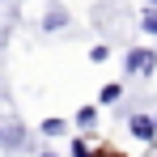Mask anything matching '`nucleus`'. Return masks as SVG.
Segmentation results:
<instances>
[{
  "label": "nucleus",
  "mask_w": 157,
  "mask_h": 157,
  "mask_svg": "<svg viewBox=\"0 0 157 157\" xmlns=\"http://www.w3.org/2000/svg\"><path fill=\"white\" fill-rule=\"evenodd\" d=\"M0 149H26V128L13 110H0Z\"/></svg>",
  "instance_id": "nucleus-1"
},
{
  "label": "nucleus",
  "mask_w": 157,
  "mask_h": 157,
  "mask_svg": "<svg viewBox=\"0 0 157 157\" xmlns=\"http://www.w3.org/2000/svg\"><path fill=\"white\" fill-rule=\"evenodd\" d=\"M157 68V55L149 51V47H136V51H128V59H123V72L128 77H144V72H153Z\"/></svg>",
  "instance_id": "nucleus-2"
},
{
  "label": "nucleus",
  "mask_w": 157,
  "mask_h": 157,
  "mask_svg": "<svg viewBox=\"0 0 157 157\" xmlns=\"http://www.w3.org/2000/svg\"><path fill=\"white\" fill-rule=\"evenodd\" d=\"M132 132H136L140 140H153V136H157V123L149 119V115H132Z\"/></svg>",
  "instance_id": "nucleus-3"
},
{
  "label": "nucleus",
  "mask_w": 157,
  "mask_h": 157,
  "mask_svg": "<svg viewBox=\"0 0 157 157\" xmlns=\"http://www.w3.org/2000/svg\"><path fill=\"white\" fill-rule=\"evenodd\" d=\"M64 26H68V13H64V9H51V13L43 17V30H64Z\"/></svg>",
  "instance_id": "nucleus-4"
},
{
  "label": "nucleus",
  "mask_w": 157,
  "mask_h": 157,
  "mask_svg": "<svg viewBox=\"0 0 157 157\" xmlns=\"http://www.w3.org/2000/svg\"><path fill=\"white\" fill-rule=\"evenodd\" d=\"M77 123H81V128H94V123H98V110H94V106H81V110H77Z\"/></svg>",
  "instance_id": "nucleus-5"
},
{
  "label": "nucleus",
  "mask_w": 157,
  "mask_h": 157,
  "mask_svg": "<svg viewBox=\"0 0 157 157\" xmlns=\"http://www.w3.org/2000/svg\"><path fill=\"white\" fill-rule=\"evenodd\" d=\"M43 132H47V136H59V132H64V119H47Z\"/></svg>",
  "instance_id": "nucleus-6"
},
{
  "label": "nucleus",
  "mask_w": 157,
  "mask_h": 157,
  "mask_svg": "<svg viewBox=\"0 0 157 157\" xmlns=\"http://www.w3.org/2000/svg\"><path fill=\"white\" fill-rule=\"evenodd\" d=\"M119 94H123L119 85H106V89H102V102H119Z\"/></svg>",
  "instance_id": "nucleus-7"
},
{
  "label": "nucleus",
  "mask_w": 157,
  "mask_h": 157,
  "mask_svg": "<svg viewBox=\"0 0 157 157\" xmlns=\"http://www.w3.org/2000/svg\"><path fill=\"white\" fill-rule=\"evenodd\" d=\"M140 26L149 30V34H157V13H144V21H140Z\"/></svg>",
  "instance_id": "nucleus-8"
},
{
  "label": "nucleus",
  "mask_w": 157,
  "mask_h": 157,
  "mask_svg": "<svg viewBox=\"0 0 157 157\" xmlns=\"http://www.w3.org/2000/svg\"><path fill=\"white\" fill-rule=\"evenodd\" d=\"M72 157H94V153H89V144H85V140H77V144H72Z\"/></svg>",
  "instance_id": "nucleus-9"
},
{
  "label": "nucleus",
  "mask_w": 157,
  "mask_h": 157,
  "mask_svg": "<svg viewBox=\"0 0 157 157\" xmlns=\"http://www.w3.org/2000/svg\"><path fill=\"white\" fill-rule=\"evenodd\" d=\"M43 157H55V153H43Z\"/></svg>",
  "instance_id": "nucleus-10"
}]
</instances>
